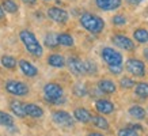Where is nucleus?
Segmentation results:
<instances>
[{"label": "nucleus", "mask_w": 148, "mask_h": 136, "mask_svg": "<svg viewBox=\"0 0 148 136\" xmlns=\"http://www.w3.org/2000/svg\"><path fill=\"white\" fill-rule=\"evenodd\" d=\"M112 41L117 48H120L122 50H126V52L135 50V42L130 40L129 37L124 36V34H114L112 37Z\"/></svg>", "instance_id": "obj_9"}, {"label": "nucleus", "mask_w": 148, "mask_h": 136, "mask_svg": "<svg viewBox=\"0 0 148 136\" xmlns=\"http://www.w3.org/2000/svg\"><path fill=\"white\" fill-rule=\"evenodd\" d=\"M133 38H135L139 44H147L148 42V30L147 29H143V27H139L133 32Z\"/></svg>", "instance_id": "obj_22"}, {"label": "nucleus", "mask_w": 148, "mask_h": 136, "mask_svg": "<svg viewBox=\"0 0 148 136\" xmlns=\"http://www.w3.org/2000/svg\"><path fill=\"white\" fill-rule=\"evenodd\" d=\"M91 121H92V124H94L97 128H99V129H103V131H108L109 129V122L102 114L91 116Z\"/></svg>", "instance_id": "obj_20"}, {"label": "nucleus", "mask_w": 148, "mask_h": 136, "mask_svg": "<svg viewBox=\"0 0 148 136\" xmlns=\"http://www.w3.org/2000/svg\"><path fill=\"white\" fill-rule=\"evenodd\" d=\"M129 114L136 120H144L145 118V110L139 105H135L129 109Z\"/></svg>", "instance_id": "obj_25"}, {"label": "nucleus", "mask_w": 148, "mask_h": 136, "mask_svg": "<svg viewBox=\"0 0 148 136\" xmlns=\"http://www.w3.org/2000/svg\"><path fill=\"white\" fill-rule=\"evenodd\" d=\"M1 7H3V10H4L5 12H8V14H16L19 10L16 1H14V0H3Z\"/></svg>", "instance_id": "obj_24"}, {"label": "nucleus", "mask_w": 148, "mask_h": 136, "mask_svg": "<svg viewBox=\"0 0 148 136\" xmlns=\"http://www.w3.org/2000/svg\"><path fill=\"white\" fill-rule=\"evenodd\" d=\"M87 136H105V135H102V133H99V132H90Z\"/></svg>", "instance_id": "obj_37"}, {"label": "nucleus", "mask_w": 148, "mask_h": 136, "mask_svg": "<svg viewBox=\"0 0 148 136\" xmlns=\"http://www.w3.org/2000/svg\"><path fill=\"white\" fill-rule=\"evenodd\" d=\"M135 94L137 95V97H140V98L147 100L148 98V83L147 82H140V83H136Z\"/></svg>", "instance_id": "obj_23"}, {"label": "nucleus", "mask_w": 148, "mask_h": 136, "mask_svg": "<svg viewBox=\"0 0 148 136\" xmlns=\"http://www.w3.org/2000/svg\"><path fill=\"white\" fill-rule=\"evenodd\" d=\"M5 91L11 95H16V97H26L29 94V86L25 82L21 80H7L4 84Z\"/></svg>", "instance_id": "obj_5"}, {"label": "nucleus", "mask_w": 148, "mask_h": 136, "mask_svg": "<svg viewBox=\"0 0 148 136\" xmlns=\"http://www.w3.org/2000/svg\"><path fill=\"white\" fill-rule=\"evenodd\" d=\"M83 65H84L86 75H97V73H98V65H97V63H94V61L86 60V61H83Z\"/></svg>", "instance_id": "obj_26"}, {"label": "nucleus", "mask_w": 148, "mask_h": 136, "mask_svg": "<svg viewBox=\"0 0 148 136\" xmlns=\"http://www.w3.org/2000/svg\"><path fill=\"white\" fill-rule=\"evenodd\" d=\"M65 65H68L71 73L76 75V76H82L86 75L84 73V65H83V60H80L76 56H72L68 60H65Z\"/></svg>", "instance_id": "obj_10"}, {"label": "nucleus", "mask_w": 148, "mask_h": 136, "mask_svg": "<svg viewBox=\"0 0 148 136\" xmlns=\"http://www.w3.org/2000/svg\"><path fill=\"white\" fill-rule=\"evenodd\" d=\"M45 45L49 49H54L58 46V41H57V34L54 33H48L45 36Z\"/></svg>", "instance_id": "obj_28"}, {"label": "nucleus", "mask_w": 148, "mask_h": 136, "mask_svg": "<svg viewBox=\"0 0 148 136\" xmlns=\"http://www.w3.org/2000/svg\"><path fill=\"white\" fill-rule=\"evenodd\" d=\"M44 1H52V0H44Z\"/></svg>", "instance_id": "obj_39"}, {"label": "nucleus", "mask_w": 148, "mask_h": 136, "mask_svg": "<svg viewBox=\"0 0 148 136\" xmlns=\"http://www.w3.org/2000/svg\"><path fill=\"white\" fill-rule=\"evenodd\" d=\"M44 98H45L49 104L53 105H61L65 102V97H64V89L58 83L50 82L46 83L44 86Z\"/></svg>", "instance_id": "obj_3"}, {"label": "nucleus", "mask_w": 148, "mask_h": 136, "mask_svg": "<svg viewBox=\"0 0 148 136\" xmlns=\"http://www.w3.org/2000/svg\"><path fill=\"white\" fill-rule=\"evenodd\" d=\"M4 16H5V11L3 10L1 4H0V21H1V19H4Z\"/></svg>", "instance_id": "obj_35"}, {"label": "nucleus", "mask_w": 148, "mask_h": 136, "mask_svg": "<svg viewBox=\"0 0 148 136\" xmlns=\"http://www.w3.org/2000/svg\"><path fill=\"white\" fill-rule=\"evenodd\" d=\"M118 136H139V133L132 128H121L118 131Z\"/></svg>", "instance_id": "obj_32"}, {"label": "nucleus", "mask_w": 148, "mask_h": 136, "mask_svg": "<svg viewBox=\"0 0 148 136\" xmlns=\"http://www.w3.org/2000/svg\"><path fill=\"white\" fill-rule=\"evenodd\" d=\"M23 3H26V4H29V5H33V4H36L37 3V0H22Z\"/></svg>", "instance_id": "obj_36"}, {"label": "nucleus", "mask_w": 148, "mask_h": 136, "mask_svg": "<svg viewBox=\"0 0 148 136\" xmlns=\"http://www.w3.org/2000/svg\"><path fill=\"white\" fill-rule=\"evenodd\" d=\"M95 109L101 114H110L114 112V104L109 100H98L95 102Z\"/></svg>", "instance_id": "obj_13"}, {"label": "nucleus", "mask_w": 148, "mask_h": 136, "mask_svg": "<svg viewBox=\"0 0 148 136\" xmlns=\"http://www.w3.org/2000/svg\"><path fill=\"white\" fill-rule=\"evenodd\" d=\"M0 125L3 127H12L14 125V117L7 112L0 110Z\"/></svg>", "instance_id": "obj_27"}, {"label": "nucleus", "mask_w": 148, "mask_h": 136, "mask_svg": "<svg viewBox=\"0 0 148 136\" xmlns=\"http://www.w3.org/2000/svg\"><path fill=\"white\" fill-rule=\"evenodd\" d=\"M87 93H88L87 86L83 84V83H76V84L73 86V94L76 95V97H86Z\"/></svg>", "instance_id": "obj_29"}, {"label": "nucleus", "mask_w": 148, "mask_h": 136, "mask_svg": "<svg viewBox=\"0 0 148 136\" xmlns=\"http://www.w3.org/2000/svg\"><path fill=\"white\" fill-rule=\"evenodd\" d=\"M18 65L19 68H21V71H22V73L25 75V76L27 78H34L38 75V68L34 65V64H32L29 60H19L18 61Z\"/></svg>", "instance_id": "obj_11"}, {"label": "nucleus", "mask_w": 148, "mask_h": 136, "mask_svg": "<svg viewBox=\"0 0 148 136\" xmlns=\"http://www.w3.org/2000/svg\"><path fill=\"white\" fill-rule=\"evenodd\" d=\"M98 89L103 94H113L117 90L116 83L113 80H110V79H101L98 82Z\"/></svg>", "instance_id": "obj_14"}, {"label": "nucleus", "mask_w": 148, "mask_h": 136, "mask_svg": "<svg viewBox=\"0 0 148 136\" xmlns=\"http://www.w3.org/2000/svg\"><path fill=\"white\" fill-rule=\"evenodd\" d=\"M0 63L4 68L7 69H15L16 65H18V61L15 57L12 56H10V54H4V56H1V59H0Z\"/></svg>", "instance_id": "obj_21"}, {"label": "nucleus", "mask_w": 148, "mask_h": 136, "mask_svg": "<svg viewBox=\"0 0 148 136\" xmlns=\"http://www.w3.org/2000/svg\"><path fill=\"white\" fill-rule=\"evenodd\" d=\"M126 71L133 76L143 78L145 76V64L139 59H128L126 60Z\"/></svg>", "instance_id": "obj_7"}, {"label": "nucleus", "mask_w": 148, "mask_h": 136, "mask_svg": "<svg viewBox=\"0 0 148 136\" xmlns=\"http://www.w3.org/2000/svg\"><path fill=\"white\" fill-rule=\"evenodd\" d=\"M101 57L108 65H122V63H124L122 54L110 46H106L101 50Z\"/></svg>", "instance_id": "obj_4"}, {"label": "nucleus", "mask_w": 148, "mask_h": 136, "mask_svg": "<svg viewBox=\"0 0 148 136\" xmlns=\"http://www.w3.org/2000/svg\"><path fill=\"white\" fill-rule=\"evenodd\" d=\"M109 71H110V73H113V75H120V73L122 72V65H108Z\"/></svg>", "instance_id": "obj_33"}, {"label": "nucleus", "mask_w": 148, "mask_h": 136, "mask_svg": "<svg viewBox=\"0 0 148 136\" xmlns=\"http://www.w3.org/2000/svg\"><path fill=\"white\" fill-rule=\"evenodd\" d=\"M144 57L148 60V49H144Z\"/></svg>", "instance_id": "obj_38"}, {"label": "nucleus", "mask_w": 148, "mask_h": 136, "mask_svg": "<svg viewBox=\"0 0 148 136\" xmlns=\"http://www.w3.org/2000/svg\"><path fill=\"white\" fill-rule=\"evenodd\" d=\"M46 61H48V64H49L50 67H53V68H64L65 67V59L58 53L49 54Z\"/></svg>", "instance_id": "obj_16"}, {"label": "nucleus", "mask_w": 148, "mask_h": 136, "mask_svg": "<svg viewBox=\"0 0 148 136\" xmlns=\"http://www.w3.org/2000/svg\"><path fill=\"white\" fill-rule=\"evenodd\" d=\"M73 118L77 120L79 122L86 124V122L91 121V113L84 108H77V109H75V112H73Z\"/></svg>", "instance_id": "obj_17"}, {"label": "nucleus", "mask_w": 148, "mask_h": 136, "mask_svg": "<svg viewBox=\"0 0 148 136\" xmlns=\"http://www.w3.org/2000/svg\"><path fill=\"white\" fill-rule=\"evenodd\" d=\"M52 120H53L57 125L64 128H71L73 127V122H75V118L73 116L65 112V110H56L52 113Z\"/></svg>", "instance_id": "obj_6"}, {"label": "nucleus", "mask_w": 148, "mask_h": 136, "mask_svg": "<svg viewBox=\"0 0 148 136\" xmlns=\"http://www.w3.org/2000/svg\"><path fill=\"white\" fill-rule=\"evenodd\" d=\"M112 22L113 25H116V26H122V25H125L126 23V18L121 14H117L112 18Z\"/></svg>", "instance_id": "obj_30"}, {"label": "nucleus", "mask_w": 148, "mask_h": 136, "mask_svg": "<svg viewBox=\"0 0 148 136\" xmlns=\"http://www.w3.org/2000/svg\"><path fill=\"white\" fill-rule=\"evenodd\" d=\"M128 4H130V5H139L143 0H125Z\"/></svg>", "instance_id": "obj_34"}, {"label": "nucleus", "mask_w": 148, "mask_h": 136, "mask_svg": "<svg viewBox=\"0 0 148 136\" xmlns=\"http://www.w3.org/2000/svg\"><path fill=\"white\" fill-rule=\"evenodd\" d=\"M95 4L102 11H114L120 8L121 0H95Z\"/></svg>", "instance_id": "obj_12"}, {"label": "nucleus", "mask_w": 148, "mask_h": 136, "mask_svg": "<svg viewBox=\"0 0 148 136\" xmlns=\"http://www.w3.org/2000/svg\"><path fill=\"white\" fill-rule=\"evenodd\" d=\"M57 41H58V45L65 46V48H71V46L75 45V40L71 34L68 33H60L57 34Z\"/></svg>", "instance_id": "obj_19"}, {"label": "nucleus", "mask_w": 148, "mask_h": 136, "mask_svg": "<svg viewBox=\"0 0 148 136\" xmlns=\"http://www.w3.org/2000/svg\"><path fill=\"white\" fill-rule=\"evenodd\" d=\"M10 109L16 117H26V110H25V104L19 102V101H11L10 102Z\"/></svg>", "instance_id": "obj_18"}, {"label": "nucleus", "mask_w": 148, "mask_h": 136, "mask_svg": "<svg viewBox=\"0 0 148 136\" xmlns=\"http://www.w3.org/2000/svg\"><path fill=\"white\" fill-rule=\"evenodd\" d=\"M19 40L22 41V44L25 45L26 50L32 54V56H34V57H41V56L44 54V48H42V45L40 44V41L37 40L36 34L33 32L27 30V29L21 30V33H19Z\"/></svg>", "instance_id": "obj_1"}, {"label": "nucleus", "mask_w": 148, "mask_h": 136, "mask_svg": "<svg viewBox=\"0 0 148 136\" xmlns=\"http://www.w3.org/2000/svg\"><path fill=\"white\" fill-rule=\"evenodd\" d=\"M48 16H49V19H52L53 22L64 25V23L68 22L69 14H68L64 8H60V7L53 5V7H49V8H48Z\"/></svg>", "instance_id": "obj_8"}, {"label": "nucleus", "mask_w": 148, "mask_h": 136, "mask_svg": "<svg viewBox=\"0 0 148 136\" xmlns=\"http://www.w3.org/2000/svg\"><path fill=\"white\" fill-rule=\"evenodd\" d=\"M25 110H26V116L33 118H41L44 116V109L36 104H25Z\"/></svg>", "instance_id": "obj_15"}, {"label": "nucleus", "mask_w": 148, "mask_h": 136, "mask_svg": "<svg viewBox=\"0 0 148 136\" xmlns=\"http://www.w3.org/2000/svg\"><path fill=\"white\" fill-rule=\"evenodd\" d=\"M120 84H121L122 89H126V90H128V89H132V87L135 86L136 83H135V80H132L130 78H126L125 76V78H122V79H121Z\"/></svg>", "instance_id": "obj_31"}, {"label": "nucleus", "mask_w": 148, "mask_h": 136, "mask_svg": "<svg viewBox=\"0 0 148 136\" xmlns=\"http://www.w3.org/2000/svg\"><path fill=\"white\" fill-rule=\"evenodd\" d=\"M79 22H80L82 27L91 34H99L105 29V21L101 16L91 12L82 14L80 18H79Z\"/></svg>", "instance_id": "obj_2"}]
</instances>
